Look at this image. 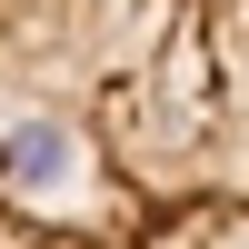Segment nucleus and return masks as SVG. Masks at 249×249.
Wrapping results in <instances>:
<instances>
[{"label":"nucleus","mask_w":249,"mask_h":249,"mask_svg":"<svg viewBox=\"0 0 249 249\" xmlns=\"http://www.w3.org/2000/svg\"><path fill=\"white\" fill-rule=\"evenodd\" d=\"M210 0H0V239H199Z\"/></svg>","instance_id":"1"},{"label":"nucleus","mask_w":249,"mask_h":249,"mask_svg":"<svg viewBox=\"0 0 249 249\" xmlns=\"http://www.w3.org/2000/svg\"><path fill=\"white\" fill-rule=\"evenodd\" d=\"M199 239H249V0H210V179Z\"/></svg>","instance_id":"2"}]
</instances>
